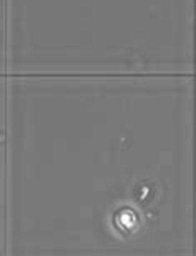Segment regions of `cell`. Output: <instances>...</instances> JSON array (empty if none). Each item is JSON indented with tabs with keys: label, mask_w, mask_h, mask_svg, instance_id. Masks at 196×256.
Returning <instances> with one entry per match:
<instances>
[{
	"label": "cell",
	"mask_w": 196,
	"mask_h": 256,
	"mask_svg": "<svg viewBox=\"0 0 196 256\" xmlns=\"http://www.w3.org/2000/svg\"><path fill=\"white\" fill-rule=\"evenodd\" d=\"M115 223L122 232H133L138 226V216L132 210H120L115 214Z\"/></svg>",
	"instance_id": "6da1fadb"
}]
</instances>
